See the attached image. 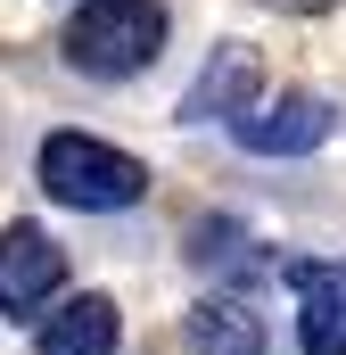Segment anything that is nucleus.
<instances>
[{
	"mask_svg": "<svg viewBox=\"0 0 346 355\" xmlns=\"http://www.w3.org/2000/svg\"><path fill=\"white\" fill-rule=\"evenodd\" d=\"M58 50H66V67L91 75V83H132L165 50V0H83L66 17Z\"/></svg>",
	"mask_w": 346,
	"mask_h": 355,
	"instance_id": "1",
	"label": "nucleus"
},
{
	"mask_svg": "<svg viewBox=\"0 0 346 355\" xmlns=\"http://www.w3.org/2000/svg\"><path fill=\"white\" fill-rule=\"evenodd\" d=\"M33 174H42V190L58 207H75V215H116V207H140L149 198V166L132 149L99 141V132H50L33 149Z\"/></svg>",
	"mask_w": 346,
	"mask_h": 355,
	"instance_id": "2",
	"label": "nucleus"
},
{
	"mask_svg": "<svg viewBox=\"0 0 346 355\" xmlns=\"http://www.w3.org/2000/svg\"><path fill=\"white\" fill-rule=\"evenodd\" d=\"M330 132H338V99H322V91H272L231 124V141L256 157H313Z\"/></svg>",
	"mask_w": 346,
	"mask_h": 355,
	"instance_id": "3",
	"label": "nucleus"
},
{
	"mask_svg": "<svg viewBox=\"0 0 346 355\" xmlns=\"http://www.w3.org/2000/svg\"><path fill=\"white\" fill-rule=\"evenodd\" d=\"M66 289V248L42 223H0V314H42Z\"/></svg>",
	"mask_w": 346,
	"mask_h": 355,
	"instance_id": "4",
	"label": "nucleus"
},
{
	"mask_svg": "<svg viewBox=\"0 0 346 355\" xmlns=\"http://www.w3.org/2000/svg\"><path fill=\"white\" fill-rule=\"evenodd\" d=\"M256 99H264L256 50H248V42H223V50L206 58V75L181 91V124H239Z\"/></svg>",
	"mask_w": 346,
	"mask_h": 355,
	"instance_id": "5",
	"label": "nucleus"
},
{
	"mask_svg": "<svg viewBox=\"0 0 346 355\" xmlns=\"http://www.w3.org/2000/svg\"><path fill=\"white\" fill-rule=\"evenodd\" d=\"M289 289H297V347L305 355H346V265L297 257Z\"/></svg>",
	"mask_w": 346,
	"mask_h": 355,
	"instance_id": "6",
	"label": "nucleus"
},
{
	"mask_svg": "<svg viewBox=\"0 0 346 355\" xmlns=\"http://www.w3.org/2000/svg\"><path fill=\"white\" fill-rule=\"evenodd\" d=\"M116 339H124V314H116V297H99V289L58 297L50 322H33V355H116Z\"/></svg>",
	"mask_w": 346,
	"mask_h": 355,
	"instance_id": "7",
	"label": "nucleus"
},
{
	"mask_svg": "<svg viewBox=\"0 0 346 355\" xmlns=\"http://www.w3.org/2000/svg\"><path fill=\"white\" fill-rule=\"evenodd\" d=\"M190 355H264V314L248 289H215L190 306Z\"/></svg>",
	"mask_w": 346,
	"mask_h": 355,
	"instance_id": "8",
	"label": "nucleus"
},
{
	"mask_svg": "<svg viewBox=\"0 0 346 355\" xmlns=\"http://www.w3.org/2000/svg\"><path fill=\"white\" fill-rule=\"evenodd\" d=\"M264 8H280V17H330V8H346V0H264Z\"/></svg>",
	"mask_w": 346,
	"mask_h": 355,
	"instance_id": "9",
	"label": "nucleus"
}]
</instances>
